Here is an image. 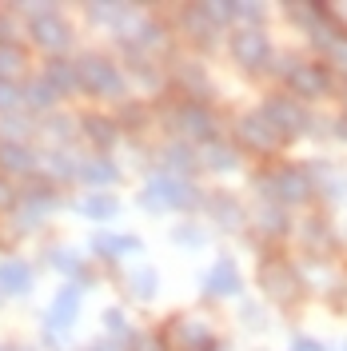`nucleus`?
Segmentation results:
<instances>
[{
  "instance_id": "20",
  "label": "nucleus",
  "mask_w": 347,
  "mask_h": 351,
  "mask_svg": "<svg viewBox=\"0 0 347 351\" xmlns=\"http://www.w3.org/2000/svg\"><path fill=\"white\" fill-rule=\"evenodd\" d=\"M76 212L84 219H112L120 212V199L112 196V192H88V196L76 204Z\"/></svg>"
},
{
  "instance_id": "1",
  "label": "nucleus",
  "mask_w": 347,
  "mask_h": 351,
  "mask_svg": "<svg viewBox=\"0 0 347 351\" xmlns=\"http://www.w3.org/2000/svg\"><path fill=\"white\" fill-rule=\"evenodd\" d=\"M195 199H200V192L176 172L152 176L144 188V208H152V212H180V208H192Z\"/></svg>"
},
{
  "instance_id": "7",
  "label": "nucleus",
  "mask_w": 347,
  "mask_h": 351,
  "mask_svg": "<svg viewBox=\"0 0 347 351\" xmlns=\"http://www.w3.org/2000/svg\"><path fill=\"white\" fill-rule=\"evenodd\" d=\"M80 300H84V284H64L56 291V300L48 307V319H44V331L48 335H64L72 324H76V315H80Z\"/></svg>"
},
{
  "instance_id": "36",
  "label": "nucleus",
  "mask_w": 347,
  "mask_h": 351,
  "mask_svg": "<svg viewBox=\"0 0 347 351\" xmlns=\"http://www.w3.org/2000/svg\"><path fill=\"white\" fill-rule=\"evenodd\" d=\"M176 240L180 243H204V232H195V228H176Z\"/></svg>"
},
{
  "instance_id": "12",
  "label": "nucleus",
  "mask_w": 347,
  "mask_h": 351,
  "mask_svg": "<svg viewBox=\"0 0 347 351\" xmlns=\"http://www.w3.org/2000/svg\"><path fill=\"white\" fill-rule=\"evenodd\" d=\"M56 204H60V199H56V192H52V184L28 188V192H24V208H21V228H36Z\"/></svg>"
},
{
  "instance_id": "17",
  "label": "nucleus",
  "mask_w": 347,
  "mask_h": 351,
  "mask_svg": "<svg viewBox=\"0 0 347 351\" xmlns=\"http://www.w3.org/2000/svg\"><path fill=\"white\" fill-rule=\"evenodd\" d=\"M0 291L4 295H28L32 291V267L28 260H0Z\"/></svg>"
},
{
  "instance_id": "33",
  "label": "nucleus",
  "mask_w": 347,
  "mask_h": 351,
  "mask_svg": "<svg viewBox=\"0 0 347 351\" xmlns=\"http://www.w3.org/2000/svg\"><path fill=\"white\" fill-rule=\"evenodd\" d=\"M24 100V92L16 84H8V80H0V112H12L16 104Z\"/></svg>"
},
{
  "instance_id": "35",
  "label": "nucleus",
  "mask_w": 347,
  "mask_h": 351,
  "mask_svg": "<svg viewBox=\"0 0 347 351\" xmlns=\"http://www.w3.org/2000/svg\"><path fill=\"white\" fill-rule=\"evenodd\" d=\"M12 204H16V192H12V184L0 176V212H4V208H12Z\"/></svg>"
},
{
  "instance_id": "6",
  "label": "nucleus",
  "mask_w": 347,
  "mask_h": 351,
  "mask_svg": "<svg viewBox=\"0 0 347 351\" xmlns=\"http://www.w3.org/2000/svg\"><path fill=\"white\" fill-rule=\"evenodd\" d=\"M267 196H276L280 204H304V199H311V180H307L300 168H283V172L276 176H263V180H256Z\"/></svg>"
},
{
  "instance_id": "10",
  "label": "nucleus",
  "mask_w": 347,
  "mask_h": 351,
  "mask_svg": "<svg viewBox=\"0 0 347 351\" xmlns=\"http://www.w3.org/2000/svg\"><path fill=\"white\" fill-rule=\"evenodd\" d=\"M172 120H176V128L184 132L188 140H204V144H212V140H216V116L204 108V104H195V100H192V104H184Z\"/></svg>"
},
{
  "instance_id": "38",
  "label": "nucleus",
  "mask_w": 347,
  "mask_h": 351,
  "mask_svg": "<svg viewBox=\"0 0 347 351\" xmlns=\"http://www.w3.org/2000/svg\"><path fill=\"white\" fill-rule=\"evenodd\" d=\"M104 324H108V331H124V328H128V324L120 319V311H116V307L108 311V319H104Z\"/></svg>"
},
{
  "instance_id": "28",
  "label": "nucleus",
  "mask_w": 347,
  "mask_h": 351,
  "mask_svg": "<svg viewBox=\"0 0 347 351\" xmlns=\"http://www.w3.org/2000/svg\"><path fill=\"white\" fill-rule=\"evenodd\" d=\"M212 212H216V219L224 223V228H239V219H243L239 204L228 199V196H212Z\"/></svg>"
},
{
  "instance_id": "25",
  "label": "nucleus",
  "mask_w": 347,
  "mask_h": 351,
  "mask_svg": "<svg viewBox=\"0 0 347 351\" xmlns=\"http://www.w3.org/2000/svg\"><path fill=\"white\" fill-rule=\"evenodd\" d=\"M88 16L104 21V24H120L128 16H136V8H128V4H88Z\"/></svg>"
},
{
  "instance_id": "41",
  "label": "nucleus",
  "mask_w": 347,
  "mask_h": 351,
  "mask_svg": "<svg viewBox=\"0 0 347 351\" xmlns=\"http://www.w3.org/2000/svg\"><path fill=\"white\" fill-rule=\"evenodd\" d=\"M335 132H339V136L347 140V120H339V128H335Z\"/></svg>"
},
{
  "instance_id": "37",
  "label": "nucleus",
  "mask_w": 347,
  "mask_h": 351,
  "mask_svg": "<svg viewBox=\"0 0 347 351\" xmlns=\"http://www.w3.org/2000/svg\"><path fill=\"white\" fill-rule=\"evenodd\" d=\"M68 124H72V120H48V132H52L56 140H64L68 132H72V128H68Z\"/></svg>"
},
{
  "instance_id": "30",
  "label": "nucleus",
  "mask_w": 347,
  "mask_h": 351,
  "mask_svg": "<svg viewBox=\"0 0 347 351\" xmlns=\"http://www.w3.org/2000/svg\"><path fill=\"white\" fill-rule=\"evenodd\" d=\"M204 164H208V168H216V172H228V168H236V152H232V148H224V144H208Z\"/></svg>"
},
{
  "instance_id": "23",
  "label": "nucleus",
  "mask_w": 347,
  "mask_h": 351,
  "mask_svg": "<svg viewBox=\"0 0 347 351\" xmlns=\"http://www.w3.org/2000/svg\"><path fill=\"white\" fill-rule=\"evenodd\" d=\"M56 100H60V96L48 88V80H44V76H40V80H28V84H24V104H28V108H52Z\"/></svg>"
},
{
  "instance_id": "21",
  "label": "nucleus",
  "mask_w": 347,
  "mask_h": 351,
  "mask_svg": "<svg viewBox=\"0 0 347 351\" xmlns=\"http://www.w3.org/2000/svg\"><path fill=\"white\" fill-rule=\"evenodd\" d=\"M84 136L96 144V148H104V152H108L112 144L120 140V128L112 124L108 116H88V120H84Z\"/></svg>"
},
{
  "instance_id": "24",
  "label": "nucleus",
  "mask_w": 347,
  "mask_h": 351,
  "mask_svg": "<svg viewBox=\"0 0 347 351\" xmlns=\"http://www.w3.org/2000/svg\"><path fill=\"white\" fill-rule=\"evenodd\" d=\"M156 284H160V276H156L152 267H140V271H132V276H128V287H132V295H136V300H152Z\"/></svg>"
},
{
  "instance_id": "39",
  "label": "nucleus",
  "mask_w": 347,
  "mask_h": 351,
  "mask_svg": "<svg viewBox=\"0 0 347 351\" xmlns=\"http://www.w3.org/2000/svg\"><path fill=\"white\" fill-rule=\"evenodd\" d=\"M88 351H128V348H116L112 339H96V343H88Z\"/></svg>"
},
{
  "instance_id": "11",
  "label": "nucleus",
  "mask_w": 347,
  "mask_h": 351,
  "mask_svg": "<svg viewBox=\"0 0 347 351\" xmlns=\"http://www.w3.org/2000/svg\"><path fill=\"white\" fill-rule=\"evenodd\" d=\"M172 348L176 351H216L219 339L195 319H176L172 324Z\"/></svg>"
},
{
  "instance_id": "8",
  "label": "nucleus",
  "mask_w": 347,
  "mask_h": 351,
  "mask_svg": "<svg viewBox=\"0 0 347 351\" xmlns=\"http://www.w3.org/2000/svg\"><path fill=\"white\" fill-rule=\"evenodd\" d=\"M239 140H243L248 148H256V152H272V148H280L287 136H283L263 112H256V116H243V120H239Z\"/></svg>"
},
{
  "instance_id": "26",
  "label": "nucleus",
  "mask_w": 347,
  "mask_h": 351,
  "mask_svg": "<svg viewBox=\"0 0 347 351\" xmlns=\"http://www.w3.org/2000/svg\"><path fill=\"white\" fill-rule=\"evenodd\" d=\"M24 68V52L16 44H0V80H8L12 84V76Z\"/></svg>"
},
{
  "instance_id": "2",
  "label": "nucleus",
  "mask_w": 347,
  "mask_h": 351,
  "mask_svg": "<svg viewBox=\"0 0 347 351\" xmlns=\"http://www.w3.org/2000/svg\"><path fill=\"white\" fill-rule=\"evenodd\" d=\"M76 68H80V92H88V96H108V100H116V96L128 92L124 72L112 64L108 56H80Z\"/></svg>"
},
{
  "instance_id": "9",
  "label": "nucleus",
  "mask_w": 347,
  "mask_h": 351,
  "mask_svg": "<svg viewBox=\"0 0 347 351\" xmlns=\"http://www.w3.org/2000/svg\"><path fill=\"white\" fill-rule=\"evenodd\" d=\"M260 112L283 132V136H300V132H304V124H311V120H307V112L291 100V92H287V96H272Z\"/></svg>"
},
{
  "instance_id": "18",
  "label": "nucleus",
  "mask_w": 347,
  "mask_h": 351,
  "mask_svg": "<svg viewBox=\"0 0 347 351\" xmlns=\"http://www.w3.org/2000/svg\"><path fill=\"white\" fill-rule=\"evenodd\" d=\"M92 252L104 256V260H120V256H136V252H144V243L136 240V236H108V232H100V236L92 240Z\"/></svg>"
},
{
  "instance_id": "27",
  "label": "nucleus",
  "mask_w": 347,
  "mask_h": 351,
  "mask_svg": "<svg viewBox=\"0 0 347 351\" xmlns=\"http://www.w3.org/2000/svg\"><path fill=\"white\" fill-rule=\"evenodd\" d=\"M48 260H52L56 271H64V276H80V271H84V260H80L72 247H52V256H48Z\"/></svg>"
},
{
  "instance_id": "14",
  "label": "nucleus",
  "mask_w": 347,
  "mask_h": 351,
  "mask_svg": "<svg viewBox=\"0 0 347 351\" xmlns=\"http://www.w3.org/2000/svg\"><path fill=\"white\" fill-rule=\"evenodd\" d=\"M76 180H84L92 192H100V188H112V184L120 180V168L112 164L108 156H88V160H80V172H76Z\"/></svg>"
},
{
  "instance_id": "5",
  "label": "nucleus",
  "mask_w": 347,
  "mask_h": 351,
  "mask_svg": "<svg viewBox=\"0 0 347 351\" xmlns=\"http://www.w3.org/2000/svg\"><path fill=\"white\" fill-rule=\"evenodd\" d=\"M28 36L40 44L44 52L60 56L68 44H72V28H68V24L60 21V8H52V4H48L40 16H32V21H28Z\"/></svg>"
},
{
  "instance_id": "29",
  "label": "nucleus",
  "mask_w": 347,
  "mask_h": 351,
  "mask_svg": "<svg viewBox=\"0 0 347 351\" xmlns=\"http://www.w3.org/2000/svg\"><path fill=\"white\" fill-rule=\"evenodd\" d=\"M164 160H168V168H176V172H188V168L200 164L188 144H168V148H164Z\"/></svg>"
},
{
  "instance_id": "40",
  "label": "nucleus",
  "mask_w": 347,
  "mask_h": 351,
  "mask_svg": "<svg viewBox=\"0 0 347 351\" xmlns=\"http://www.w3.org/2000/svg\"><path fill=\"white\" fill-rule=\"evenodd\" d=\"M296 351H327V348H320L315 339H296Z\"/></svg>"
},
{
  "instance_id": "13",
  "label": "nucleus",
  "mask_w": 347,
  "mask_h": 351,
  "mask_svg": "<svg viewBox=\"0 0 347 351\" xmlns=\"http://www.w3.org/2000/svg\"><path fill=\"white\" fill-rule=\"evenodd\" d=\"M44 80H48V88H52L56 96H72V92H80V68H76V60L52 56V60L44 64Z\"/></svg>"
},
{
  "instance_id": "31",
  "label": "nucleus",
  "mask_w": 347,
  "mask_h": 351,
  "mask_svg": "<svg viewBox=\"0 0 347 351\" xmlns=\"http://www.w3.org/2000/svg\"><path fill=\"white\" fill-rule=\"evenodd\" d=\"M44 164H48V172L60 176V180H76V172H80V164H76V160H68L64 152H52Z\"/></svg>"
},
{
  "instance_id": "15",
  "label": "nucleus",
  "mask_w": 347,
  "mask_h": 351,
  "mask_svg": "<svg viewBox=\"0 0 347 351\" xmlns=\"http://www.w3.org/2000/svg\"><path fill=\"white\" fill-rule=\"evenodd\" d=\"M40 156L32 152L28 144H12V140H0V172H12V176H28L36 172Z\"/></svg>"
},
{
  "instance_id": "16",
  "label": "nucleus",
  "mask_w": 347,
  "mask_h": 351,
  "mask_svg": "<svg viewBox=\"0 0 347 351\" xmlns=\"http://www.w3.org/2000/svg\"><path fill=\"white\" fill-rule=\"evenodd\" d=\"M239 267H236V260H228V256H224V260H216V267H212V271H208V287H204V291H208V295H219V300H228V295H239Z\"/></svg>"
},
{
  "instance_id": "4",
  "label": "nucleus",
  "mask_w": 347,
  "mask_h": 351,
  "mask_svg": "<svg viewBox=\"0 0 347 351\" xmlns=\"http://www.w3.org/2000/svg\"><path fill=\"white\" fill-rule=\"evenodd\" d=\"M283 80L291 88V96H304V100H320L331 92V72L315 60H300V64L283 68Z\"/></svg>"
},
{
  "instance_id": "34",
  "label": "nucleus",
  "mask_w": 347,
  "mask_h": 351,
  "mask_svg": "<svg viewBox=\"0 0 347 351\" xmlns=\"http://www.w3.org/2000/svg\"><path fill=\"white\" fill-rule=\"evenodd\" d=\"M128 351H164V343L160 339H148V335H136Z\"/></svg>"
},
{
  "instance_id": "32",
  "label": "nucleus",
  "mask_w": 347,
  "mask_h": 351,
  "mask_svg": "<svg viewBox=\"0 0 347 351\" xmlns=\"http://www.w3.org/2000/svg\"><path fill=\"white\" fill-rule=\"evenodd\" d=\"M256 223H260L263 232H272V236H283V232H287V219H283L280 208H267V212H260V219H256Z\"/></svg>"
},
{
  "instance_id": "19",
  "label": "nucleus",
  "mask_w": 347,
  "mask_h": 351,
  "mask_svg": "<svg viewBox=\"0 0 347 351\" xmlns=\"http://www.w3.org/2000/svg\"><path fill=\"white\" fill-rule=\"evenodd\" d=\"M260 284H263V291H272V295L287 300V295H291V287L287 284H296V276H291V267H287L283 260H267L260 267Z\"/></svg>"
},
{
  "instance_id": "22",
  "label": "nucleus",
  "mask_w": 347,
  "mask_h": 351,
  "mask_svg": "<svg viewBox=\"0 0 347 351\" xmlns=\"http://www.w3.org/2000/svg\"><path fill=\"white\" fill-rule=\"evenodd\" d=\"M315 40H320V48H324L327 60H335V64L347 68V28H327V32H315Z\"/></svg>"
},
{
  "instance_id": "3",
  "label": "nucleus",
  "mask_w": 347,
  "mask_h": 351,
  "mask_svg": "<svg viewBox=\"0 0 347 351\" xmlns=\"http://www.w3.org/2000/svg\"><path fill=\"white\" fill-rule=\"evenodd\" d=\"M228 48H232V56H236L243 68H267V60H272V40H267V32H263L260 24L236 28V32L228 36Z\"/></svg>"
}]
</instances>
